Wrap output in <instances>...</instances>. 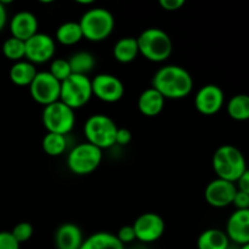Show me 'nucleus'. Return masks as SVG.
<instances>
[{
  "label": "nucleus",
  "mask_w": 249,
  "mask_h": 249,
  "mask_svg": "<svg viewBox=\"0 0 249 249\" xmlns=\"http://www.w3.org/2000/svg\"><path fill=\"white\" fill-rule=\"evenodd\" d=\"M212 165L219 179L235 184L247 169L243 153L236 146L223 145L214 152Z\"/></svg>",
  "instance_id": "nucleus-2"
},
{
  "label": "nucleus",
  "mask_w": 249,
  "mask_h": 249,
  "mask_svg": "<svg viewBox=\"0 0 249 249\" xmlns=\"http://www.w3.org/2000/svg\"><path fill=\"white\" fill-rule=\"evenodd\" d=\"M79 249H125L116 235L111 232H95L83 241Z\"/></svg>",
  "instance_id": "nucleus-20"
},
{
  "label": "nucleus",
  "mask_w": 249,
  "mask_h": 249,
  "mask_svg": "<svg viewBox=\"0 0 249 249\" xmlns=\"http://www.w3.org/2000/svg\"><path fill=\"white\" fill-rule=\"evenodd\" d=\"M32 99L44 107L60 101L61 83L49 72H38L29 85Z\"/></svg>",
  "instance_id": "nucleus-9"
},
{
  "label": "nucleus",
  "mask_w": 249,
  "mask_h": 249,
  "mask_svg": "<svg viewBox=\"0 0 249 249\" xmlns=\"http://www.w3.org/2000/svg\"><path fill=\"white\" fill-rule=\"evenodd\" d=\"M226 249H240V246L233 245V243H232V245H231V243H230V246H229V247L226 248Z\"/></svg>",
  "instance_id": "nucleus-37"
},
{
  "label": "nucleus",
  "mask_w": 249,
  "mask_h": 249,
  "mask_svg": "<svg viewBox=\"0 0 249 249\" xmlns=\"http://www.w3.org/2000/svg\"><path fill=\"white\" fill-rule=\"evenodd\" d=\"M82 230L73 223H65L55 232V246L57 249H79L82 246Z\"/></svg>",
  "instance_id": "nucleus-17"
},
{
  "label": "nucleus",
  "mask_w": 249,
  "mask_h": 249,
  "mask_svg": "<svg viewBox=\"0 0 249 249\" xmlns=\"http://www.w3.org/2000/svg\"><path fill=\"white\" fill-rule=\"evenodd\" d=\"M38 18L29 11H19L10 21L11 36L27 41L29 38L38 33Z\"/></svg>",
  "instance_id": "nucleus-16"
},
{
  "label": "nucleus",
  "mask_w": 249,
  "mask_h": 249,
  "mask_svg": "<svg viewBox=\"0 0 249 249\" xmlns=\"http://www.w3.org/2000/svg\"><path fill=\"white\" fill-rule=\"evenodd\" d=\"M79 24L84 39L99 43L111 36L116 21L112 12L105 7H92L84 12Z\"/></svg>",
  "instance_id": "nucleus-4"
},
{
  "label": "nucleus",
  "mask_w": 249,
  "mask_h": 249,
  "mask_svg": "<svg viewBox=\"0 0 249 249\" xmlns=\"http://www.w3.org/2000/svg\"><path fill=\"white\" fill-rule=\"evenodd\" d=\"M92 96L91 79L87 75L72 74L61 83L60 101L75 111L90 101Z\"/></svg>",
  "instance_id": "nucleus-6"
},
{
  "label": "nucleus",
  "mask_w": 249,
  "mask_h": 249,
  "mask_svg": "<svg viewBox=\"0 0 249 249\" xmlns=\"http://www.w3.org/2000/svg\"><path fill=\"white\" fill-rule=\"evenodd\" d=\"M229 116L238 122H245L249 119V95L238 94L235 95L228 102Z\"/></svg>",
  "instance_id": "nucleus-25"
},
{
  "label": "nucleus",
  "mask_w": 249,
  "mask_h": 249,
  "mask_svg": "<svg viewBox=\"0 0 249 249\" xmlns=\"http://www.w3.org/2000/svg\"><path fill=\"white\" fill-rule=\"evenodd\" d=\"M237 184V191L245 192V194L249 195V169H246V172L243 173L240 177V179L235 182Z\"/></svg>",
  "instance_id": "nucleus-35"
},
{
  "label": "nucleus",
  "mask_w": 249,
  "mask_h": 249,
  "mask_svg": "<svg viewBox=\"0 0 249 249\" xmlns=\"http://www.w3.org/2000/svg\"><path fill=\"white\" fill-rule=\"evenodd\" d=\"M116 236L123 246L128 245V243H133L134 241H136L135 231H134L133 225H125L121 228Z\"/></svg>",
  "instance_id": "nucleus-30"
},
{
  "label": "nucleus",
  "mask_w": 249,
  "mask_h": 249,
  "mask_svg": "<svg viewBox=\"0 0 249 249\" xmlns=\"http://www.w3.org/2000/svg\"><path fill=\"white\" fill-rule=\"evenodd\" d=\"M152 88L165 100H181L189 96L194 88V78L181 66L167 65L155 73Z\"/></svg>",
  "instance_id": "nucleus-1"
},
{
  "label": "nucleus",
  "mask_w": 249,
  "mask_h": 249,
  "mask_svg": "<svg viewBox=\"0 0 249 249\" xmlns=\"http://www.w3.org/2000/svg\"><path fill=\"white\" fill-rule=\"evenodd\" d=\"M230 240L225 231L219 229H208L198 236L197 248L198 249H226L230 246Z\"/></svg>",
  "instance_id": "nucleus-21"
},
{
  "label": "nucleus",
  "mask_w": 249,
  "mask_h": 249,
  "mask_svg": "<svg viewBox=\"0 0 249 249\" xmlns=\"http://www.w3.org/2000/svg\"><path fill=\"white\" fill-rule=\"evenodd\" d=\"M165 99L152 87L143 90L138 99V108L143 116L156 117L163 111Z\"/></svg>",
  "instance_id": "nucleus-18"
},
{
  "label": "nucleus",
  "mask_w": 249,
  "mask_h": 249,
  "mask_svg": "<svg viewBox=\"0 0 249 249\" xmlns=\"http://www.w3.org/2000/svg\"><path fill=\"white\" fill-rule=\"evenodd\" d=\"M225 233L233 245L249 243V209L236 211L231 214L226 224Z\"/></svg>",
  "instance_id": "nucleus-15"
},
{
  "label": "nucleus",
  "mask_w": 249,
  "mask_h": 249,
  "mask_svg": "<svg viewBox=\"0 0 249 249\" xmlns=\"http://www.w3.org/2000/svg\"><path fill=\"white\" fill-rule=\"evenodd\" d=\"M240 249H249V243H247V245L240 246Z\"/></svg>",
  "instance_id": "nucleus-38"
},
{
  "label": "nucleus",
  "mask_w": 249,
  "mask_h": 249,
  "mask_svg": "<svg viewBox=\"0 0 249 249\" xmlns=\"http://www.w3.org/2000/svg\"><path fill=\"white\" fill-rule=\"evenodd\" d=\"M91 89L94 96L107 104L118 102L124 96L125 91L123 82L118 77L108 73L95 75L94 79H91Z\"/></svg>",
  "instance_id": "nucleus-10"
},
{
  "label": "nucleus",
  "mask_w": 249,
  "mask_h": 249,
  "mask_svg": "<svg viewBox=\"0 0 249 249\" xmlns=\"http://www.w3.org/2000/svg\"><path fill=\"white\" fill-rule=\"evenodd\" d=\"M0 249H19V243L15 240L10 231L0 232Z\"/></svg>",
  "instance_id": "nucleus-31"
},
{
  "label": "nucleus",
  "mask_w": 249,
  "mask_h": 249,
  "mask_svg": "<svg viewBox=\"0 0 249 249\" xmlns=\"http://www.w3.org/2000/svg\"><path fill=\"white\" fill-rule=\"evenodd\" d=\"M68 63L72 70V74L87 75L88 77V74L94 70L96 60H95L94 55L88 51H78L68 58Z\"/></svg>",
  "instance_id": "nucleus-24"
},
{
  "label": "nucleus",
  "mask_w": 249,
  "mask_h": 249,
  "mask_svg": "<svg viewBox=\"0 0 249 249\" xmlns=\"http://www.w3.org/2000/svg\"><path fill=\"white\" fill-rule=\"evenodd\" d=\"M7 21V14H6V9H5L4 4L0 1V32L4 29L5 24H6Z\"/></svg>",
  "instance_id": "nucleus-36"
},
{
  "label": "nucleus",
  "mask_w": 249,
  "mask_h": 249,
  "mask_svg": "<svg viewBox=\"0 0 249 249\" xmlns=\"http://www.w3.org/2000/svg\"><path fill=\"white\" fill-rule=\"evenodd\" d=\"M2 53L5 57L15 62L22 61V58L26 57V43L14 36H10L2 44Z\"/></svg>",
  "instance_id": "nucleus-27"
},
{
  "label": "nucleus",
  "mask_w": 249,
  "mask_h": 249,
  "mask_svg": "<svg viewBox=\"0 0 249 249\" xmlns=\"http://www.w3.org/2000/svg\"><path fill=\"white\" fill-rule=\"evenodd\" d=\"M184 0H160V5L165 11H177L184 6Z\"/></svg>",
  "instance_id": "nucleus-34"
},
{
  "label": "nucleus",
  "mask_w": 249,
  "mask_h": 249,
  "mask_svg": "<svg viewBox=\"0 0 249 249\" xmlns=\"http://www.w3.org/2000/svg\"><path fill=\"white\" fill-rule=\"evenodd\" d=\"M41 147L46 155L56 157V156L62 155L66 151L67 139L65 135H60V134L46 133L43 138V141H41Z\"/></svg>",
  "instance_id": "nucleus-26"
},
{
  "label": "nucleus",
  "mask_w": 249,
  "mask_h": 249,
  "mask_svg": "<svg viewBox=\"0 0 249 249\" xmlns=\"http://www.w3.org/2000/svg\"><path fill=\"white\" fill-rule=\"evenodd\" d=\"M131 133L126 128H118L116 134V145L125 146L131 141Z\"/></svg>",
  "instance_id": "nucleus-33"
},
{
  "label": "nucleus",
  "mask_w": 249,
  "mask_h": 249,
  "mask_svg": "<svg viewBox=\"0 0 249 249\" xmlns=\"http://www.w3.org/2000/svg\"><path fill=\"white\" fill-rule=\"evenodd\" d=\"M136 240L141 243H152L160 240L165 231V223L157 213H143L134 221Z\"/></svg>",
  "instance_id": "nucleus-11"
},
{
  "label": "nucleus",
  "mask_w": 249,
  "mask_h": 249,
  "mask_svg": "<svg viewBox=\"0 0 249 249\" xmlns=\"http://www.w3.org/2000/svg\"><path fill=\"white\" fill-rule=\"evenodd\" d=\"M139 45L136 38L124 36L117 40L113 46V56L121 63H130L138 57Z\"/></svg>",
  "instance_id": "nucleus-22"
},
{
  "label": "nucleus",
  "mask_w": 249,
  "mask_h": 249,
  "mask_svg": "<svg viewBox=\"0 0 249 249\" xmlns=\"http://www.w3.org/2000/svg\"><path fill=\"white\" fill-rule=\"evenodd\" d=\"M139 249H141V248H139Z\"/></svg>",
  "instance_id": "nucleus-39"
},
{
  "label": "nucleus",
  "mask_w": 249,
  "mask_h": 249,
  "mask_svg": "<svg viewBox=\"0 0 249 249\" xmlns=\"http://www.w3.org/2000/svg\"><path fill=\"white\" fill-rule=\"evenodd\" d=\"M36 73L38 71L33 63L22 60L12 65L9 75L11 82L17 87H29L36 78Z\"/></svg>",
  "instance_id": "nucleus-19"
},
{
  "label": "nucleus",
  "mask_w": 249,
  "mask_h": 249,
  "mask_svg": "<svg viewBox=\"0 0 249 249\" xmlns=\"http://www.w3.org/2000/svg\"><path fill=\"white\" fill-rule=\"evenodd\" d=\"M26 43V57L27 61L33 65H41L53 57L56 51L55 39L44 33H36Z\"/></svg>",
  "instance_id": "nucleus-12"
},
{
  "label": "nucleus",
  "mask_w": 249,
  "mask_h": 249,
  "mask_svg": "<svg viewBox=\"0 0 249 249\" xmlns=\"http://www.w3.org/2000/svg\"><path fill=\"white\" fill-rule=\"evenodd\" d=\"M41 121L48 133L66 136L74 128L75 113L67 105L61 101H56L44 107Z\"/></svg>",
  "instance_id": "nucleus-8"
},
{
  "label": "nucleus",
  "mask_w": 249,
  "mask_h": 249,
  "mask_svg": "<svg viewBox=\"0 0 249 249\" xmlns=\"http://www.w3.org/2000/svg\"><path fill=\"white\" fill-rule=\"evenodd\" d=\"M49 73H50L55 79H57L58 82L62 83L63 80L67 79L70 75H72V70H71L68 60H66V58H55V60H53V62H51Z\"/></svg>",
  "instance_id": "nucleus-28"
},
{
  "label": "nucleus",
  "mask_w": 249,
  "mask_h": 249,
  "mask_svg": "<svg viewBox=\"0 0 249 249\" xmlns=\"http://www.w3.org/2000/svg\"><path fill=\"white\" fill-rule=\"evenodd\" d=\"M118 126L111 117L106 114H92L84 124V135L87 142L100 150H107L116 145V134Z\"/></svg>",
  "instance_id": "nucleus-5"
},
{
  "label": "nucleus",
  "mask_w": 249,
  "mask_h": 249,
  "mask_svg": "<svg viewBox=\"0 0 249 249\" xmlns=\"http://www.w3.org/2000/svg\"><path fill=\"white\" fill-rule=\"evenodd\" d=\"M55 38L56 41L62 45L72 46L79 43L82 39H84V36L79 22L70 21L58 26V28L56 29Z\"/></svg>",
  "instance_id": "nucleus-23"
},
{
  "label": "nucleus",
  "mask_w": 249,
  "mask_h": 249,
  "mask_svg": "<svg viewBox=\"0 0 249 249\" xmlns=\"http://www.w3.org/2000/svg\"><path fill=\"white\" fill-rule=\"evenodd\" d=\"M33 231L34 230L32 224L27 223V221H23V223L17 224V225L15 226V228L12 229V231H10V232H11V235L14 236L15 240L21 245V243H24L27 242V241L31 240V237L33 236Z\"/></svg>",
  "instance_id": "nucleus-29"
},
{
  "label": "nucleus",
  "mask_w": 249,
  "mask_h": 249,
  "mask_svg": "<svg viewBox=\"0 0 249 249\" xmlns=\"http://www.w3.org/2000/svg\"><path fill=\"white\" fill-rule=\"evenodd\" d=\"M232 204L237 208V211L249 209V195L245 194V192L237 191L235 195V198H233Z\"/></svg>",
  "instance_id": "nucleus-32"
},
{
  "label": "nucleus",
  "mask_w": 249,
  "mask_h": 249,
  "mask_svg": "<svg viewBox=\"0 0 249 249\" xmlns=\"http://www.w3.org/2000/svg\"><path fill=\"white\" fill-rule=\"evenodd\" d=\"M224 101L225 96L221 88L215 84H207L197 91L195 96V107L204 116H213L223 108Z\"/></svg>",
  "instance_id": "nucleus-13"
},
{
  "label": "nucleus",
  "mask_w": 249,
  "mask_h": 249,
  "mask_svg": "<svg viewBox=\"0 0 249 249\" xmlns=\"http://www.w3.org/2000/svg\"><path fill=\"white\" fill-rule=\"evenodd\" d=\"M102 150L89 142L78 143L67 156V167L73 174L88 175L101 164Z\"/></svg>",
  "instance_id": "nucleus-7"
},
{
  "label": "nucleus",
  "mask_w": 249,
  "mask_h": 249,
  "mask_svg": "<svg viewBox=\"0 0 249 249\" xmlns=\"http://www.w3.org/2000/svg\"><path fill=\"white\" fill-rule=\"evenodd\" d=\"M139 53L151 62H164L173 53V41L160 28H147L136 38Z\"/></svg>",
  "instance_id": "nucleus-3"
},
{
  "label": "nucleus",
  "mask_w": 249,
  "mask_h": 249,
  "mask_svg": "<svg viewBox=\"0 0 249 249\" xmlns=\"http://www.w3.org/2000/svg\"><path fill=\"white\" fill-rule=\"evenodd\" d=\"M236 192V184L216 178L207 185L204 190V198L207 203L214 208H225L232 204Z\"/></svg>",
  "instance_id": "nucleus-14"
}]
</instances>
